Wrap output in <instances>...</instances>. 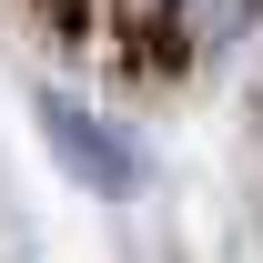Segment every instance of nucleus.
I'll list each match as a JSON object with an SVG mask.
<instances>
[{
	"label": "nucleus",
	"mask_w": 263,
	"mask_h": 263,
	"mask_svg": "<svg viewBox=\"0 0 263 263\" xmlns=\"http://www.w3.org/2000/svg\"><path fill=\"white\" fill-rule=\"evenodd\" d=\"M51 132H61V152L81 162V182H101V193H132V152H122V142H101V132L81 122L71 101H51Z\"/></svg>",
	"instance_id": "obj_1"
}]
</instances>
